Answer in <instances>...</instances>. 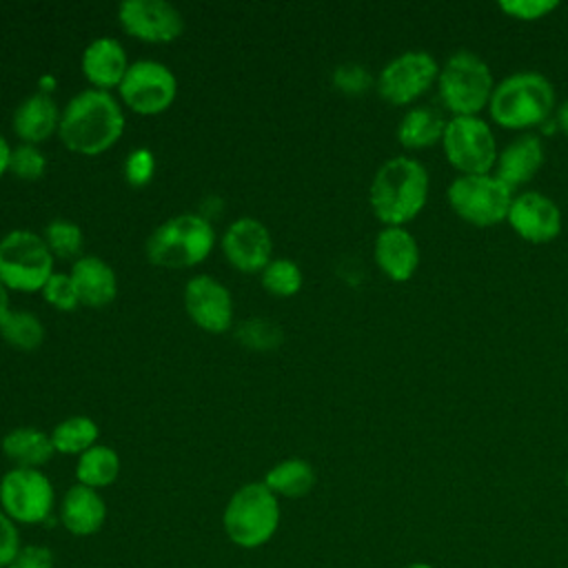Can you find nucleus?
Here are the masks:
<instances>
[{
	"mask_svg": "<svg viewBox=\"0 0 568 568\" xmlns=\"http://www.w3.org/2000/svg\"><path fill=\"white\" fill-rule=\"evenodd\" d=\"M448 202L462 220L475 226H493L508 217L513 189L495 173L459 175L448 186Z\"/></svg>",
	"mask_w": 568,
	"mask_h": 568,
	"instance_id": "nucleus-8",
	"label": "nucleus"
},
{
	"mask_svg": "<svg viewBox=\"0 0 568 568\" xmlns=\"http://www.w3.org/2000/svg\"><path fill=\"white\" fill-rule=\"evenodd\" d=\"M557 124L561 131L568 133V100L557 109Z\"/></svg>",
	"mask_w": 568,
	"mask_h": 568,
	"instance_id": "nucleus-39",
	"label": "nucleus"
},
{
	"mask_svg": "<svg viewBox=\"0 0 568 568\" xmlns=\"http://www.w3.org/2000/svg\"><path fill=\"white\" fill-rule=\"evenodd\" d=\"M2 453L16 462V468H38L53 457L55 448L51 444V435L22 426L4 435Z\"/></svg>",
	"mask_w": 568,
	"mask_h": 568,
	"instance_id": "nucleus-23",
	"label": "nucleus"
},
{
	"mask_svg": "<svg viewBox=\"0 0 568 568\" xmlns=\"http://www.w3.org/2000/svg\"><path fill=\"white\" fill-rule=\"evenodd\" d=\"M446 122L430 106H413L404 113L397 126V138L408 149H424L435 142H442Z\"/></svg>",
	"mask_w": 568,
	"mask_h": 568,
	"instance_id": "nucleus-24",
	"label": "nucleus"
},
{
	"mask_svg": "<svg viewBox=\"0 0 568 568\" xmlns=\"http://www.w3.org/2000/svg\"><path fill=\"white\" fill-rule=\"evenodd\" d=\"M126 69V53L115 38H98L82 53V71L100 91L120 87Z\"/></svg>",
	"mask_w": 568,
	"mask_h": 568,
	"instance_id": "nucleus-19",
	"label": "nucleus"
},
{
	"mask_svg": "<svg viewBox=\"0 0 568 568\" xmlns=\"http://www.w3.org/2000/svg\"><path fill=\"white\" fill-rule=\"evenodd\" d=\"M60 111L49 93H33L13 113V131L27 144L47 140L60 126Z\"/></svg>",
	"mask_w": 568,
	"mask_h": 568,
	"instance_id": "nucleus-21",
	"label": "nucleus"
},
{
	"mask_svg": "<svg viewBox=\"0 0 568 568\" xmlns=\"http://www.w3.org/2000/svg\"><path fill=\"white\" fill-rule=\"evenodd\" d=\"M124 131V115L109 91H80L62 111L60 140L75 153L98 155L111 149Z\"/></svg>",
	"mask_w": 568,
	"mask_h": 568,
	"instance_id": "nucleus-1",
	"label": "nucleus"
},
{
	"mask_svg": "<svg viewBox=\"0 0 568 568\" xmlns=\"http://www.w3.org/2000/svg\"><path fill=\"white\" fill-rule=\"evenodd\" d=\"M71 280L75 284L80 302L87 306H106L118 291L113 268L95 255L75 260L71 268Z\"/></svg>",
	"mask_w": 568,
	"mask_h": 568,
	"instance_id": "nucleus-22",
	"label": "nucleus"
},
{
	"mask_svg": "<svg viewBox=\"0 0 568 568\" xmlns=\"http://www.w3.org/2000/svg\"><path fill=\"white\" fill-rule=\"evenodd\" d=\"M226 537L240 548L264 546L277 530L280 504L264 481H253L233 493L222 515Z\"/></svg>",
	"mask_w": 568,
	"mask_h": 568,
	"instance_id": "nucleus-4",
	"label": "nucleus"
},
{
	"mask_svg": "<svg viewBox=\"0 0 568 568\" xmlns=\"http://www.w3.org/2000/svg\"><path fill=\"white\" fill-rule=\"evenodd\" d=\"M448 162L462 175L490 173L497 162L493 129L479 115H453L442 135Z\"/></svg>",
	"mask_w": 568,
	"mask_h": 568,
	"instance_id": "nucleus-9",
	"label": "nucleus"
},
{
	"mask_svg": "<svg viewBox=\"0 0 568 568\" xmlns=\"http://www.w3.org/2000/svg\"><path fill=\"white\" fill-rule=\"evenodd\" d=\"M213 226L195 213H182L160 224L146 240V257L155 266L184 268L200 264L213 248Z\"/></svg>",
	"mask_w": 568,
	"mask_h": 568,
	"instance_id": "nucleus-5",
	"label": "nucleus"
},
{
	"mask_svg": "<svg viewBox=\"0 0 568 568\" xmlns=\"http://www.w3.org/2000/svg\"><path fill=\"white\" fill-rule=\"evenodd\" d=\"M335 84L346 93H362L371 87V73L362 64H342L335 69Z\"/></svg>",
	"mask_w": 568,
	"mask_h": 568,
	"instance_id": "nucleus-35",
	"label": "nucleus"
},
{
	"mask_svg": "<svg viewBox=\"0 0 568 568\" xmlns=\"http://www.w3.org/2000/svg\"><path fill=\"white\" fill-rule=\"evenodd\" d=\"M566 484H568V473H566Z\"/></svg>",
	"mask_w": 568,
	"mask_h": 568,
	"instance_id": "nucleus-42",
	"label": "nucleus"
},
{
	"mask_svg": "<svg viewBox=\"0 0 568 568\" xmlns=\"http://www.w3.org/2000/svg\"><path fill=\"white\" fill-rule=\"evenodd\" d=\"M555 106L552 82L537 71H517L495 84L488 111L504 129L541 124Z\"/></svg>",
	"mask_w": 568,
	"mask_h": 568,
	"instance_id": "nucleus-3",
	"label": "nucleus"
},
{
	"mask_svg": "<svg viewBox=\"0 0 568 568\" xmlns=\"http://www.w3.org/2000/svg\"><path fill=\"white\" fill-rule=\"evenodd\" d=\"M439 64L428 51H404L395 55L377 78V93L390 104H408L437 82Z\"/></svg>",
	"mask_w": 568,
	"mask_h": 568,
	"instance_id": "nucleus-12",
	"label": "nucleus"
},
{
	"mask_svg": "<svg viewBox=\"0 0 568 568\" xmlns=\"http://www.w3.org/2000/svg\"><path fill=\"white\" fill-rule=\"evenodd\" d=\"M44 166H47V160L33 144L22 142L11 151L9 169L20 180H38L44 173Z\"/></svg>",
	"mask_w": 568,
	"mask_h": 568,
	"instance_id": "nucleus-31",
	"label": "nucleus"
},
{
	"mask_svg": "<svg viewBox=\"0 0 568 568\" xmlns=\"http://www.w3.org/2000/svg\"><path fill=\"white\" fill-rule=\"evenodd\" d=\"M184 306L191 320L209 333H222L231 326V293L211 275H195L189 280L184 288Z\"/></svg>",
	"mask_w": 568,
	"mask_h": 568,
	"instance_id": "nucleus-14",
	"label": "nucleus"
},
{
	"mask_svg": "<svg viewBox=\"0 0 568 568\" xmlns=\"http://www.w3.org/2000/svg\"><path fill=\"white\" fill-rule=\"evenodd\" d=\"M428 200V171L422 162L397 155L386 160L371 184V206L386 226L410 222Z\"/></svg>",
	"mask_w": 568,
	"mask_h": 568,
	"instance_id": "nucleus-2",
	"label": "nucleus"
},
{
	"mask_svg": "<svg viewBox=\"0 0 568 568\" xmlns=\"http://www.w3.org/2000/svg\"><path fill=\"white\" fill-rule=\"evenodd\" d=\"M42 295L51 306H55L60 311H73L80 302L71 275H62V273H53L47 280V284L42 288Z\"/></svg>",
	"mask_w": 568,
	"mask_h": 568,
	"instance_id": "nucleus-32",
	"label": "nucleus"
},
{
	"mask_svg": "<svg viewBox=\"0 0 568 568\" xmlns=\"http://www.w3.org/2000/svg\"><path fill=\"white\" fill-rule=\"evenodd\" d=\"M262 286L280 297H288L302 286V271L291 260H271L262 271Z\"/></svg>",
	"mask_w": 568,
	"mask_h": 568,
	"instance_id": "nucleus-29",
	"label": "nucleus"
},
{
	"mask_svg": "<svg viewBox=\"0 0 568 568\" xmlns=\"http://www.w3.org/2000/svg\"><path fill=\"white\" fill-rule=\"evenodd\" d=\"M118 473H120L118 453L113 448L100 446V444L84 450L75 466L78 484L89 486V488H104V486L113 484Z\"/></svg>",
	"mask_w": 568,
	"mask_h": 568,
	"instance_id": "nucleus-26",
	"label": "nucleus"
},
{
	"mask_svg": "<svg viewBox=\"0 0 568 568\" xmlns=\"http://www.w3.org/2000/svg\"><path fill=\"white\" fill-rule=\"evenodd\" d=\"M7 311H9V297H7L4 284L0 282V320L7 315Z\"/></svg>",
	"mask_w": 568,
	"mask_h": 568,
	"instance_id": "nucleus-40",
	"label": "nucleus"
},
{
	"mask_svg": "<svg viewBox=\"0 0 568 568\" xmlns=\"http://www.w3.org/2000/svg\"><path fill=\"white\" fill-rule=\"evenodd\" d=\"M499 9L517 20H539L557 9V0H501Z\"/></svg>",
	"mask_w": 568,
	"mask_h": 568,
	"instance_id": "nucleus-33",
	"label": "nucleus"
},
{
	"mask_svg": "<svg viewBox=\"0 0 568 568\" xmlns=\"http://www.w3.org/2000/svg\"><path fill=\"white\" fill-rule=\"evenodd\" d=\"M222 248L226 260L244 273H257L264 271L266 264L271 262V235L266 226L253 217H242L235 220L224 237H222Z\"/></svg>",
	"mask_w": 568,
	"mask_h": 568,
	"instance_id": "nucleus-16",
	"label": "nucleus"
},
{
	"mask_svg": "<svg viewBox=\"0 0 568 568\" xmlns=\"http://www.w3.org/2000/svg\"><path fill=\"white\" fill-rule=\"evenodd\" d=\"M2 513L20 524H40L51 515L53 486L38 468H13L0 479Z\"/></svg>",
	"mask_w": 568,
	"mask_h": 568,
	"instance_id": "nucleus-10",
	"label": "nucleus"
},
{
	"mask_svg": "<svg viewBox=\"0 0 568 568\" xmlns=\"http://www.w3.org/2000/svg\"><path fill=\"white\" fill-rule=\"evenodd\" d=\"M104 517H106V506L95 488L75 484L64 493L62 506H60V519L71 535L87 537L98 532L104 524Z\"/></svg>",
	"mask_w": 568,
	"mask_h": 568,
	"instance_id": "nucleus-18",
	"label": "nucleus"
},
{
	"mask_svg": "<svg viewBox=\"0 0 568 568\" xmlns=\"http://www.w3.org/2000/svg\"><path fill=\"white\" fill-rule=\"evenodd\" d=\"M20 548V535L13 519L0 510V568H9Z\"/></svg>",
	"mask_w": 568,
	"mask_h": 568,
	"instance_id": "nucleus-36",
	"label": "nucleus"
},
{
	"mask_svg": "<svg viewBox=\"0 0 568 568\" xmlns=\"http://www.w3.org/2000/svg\"><path fill=\"white\" fill-rule=\"evenodd\" d=\"M375 262L390 280H410L419 264L417 240L404 226H384L375 237Z\"/></svg>",
	"mask_w": 568,
	"mask_h": 568,
	"instance_id": "nucleus-17",
	"label": "nucleus"
},
{
	"mask_svg": "<svg viewBox=\"0 0 568 568\" xmlns=\"http://www.w3.org/2000/svg\"><path fill=\"white\" fill-rule=\"evenodd\" d=\"M0 335L13 348L33 351L42 344L44 328L33 313L7 311V315L0 320Z\"/></svg>",
	"mask_w": 568,
	"mask_h": 568,
	"instance_id": "nucleus-28",
	"label": "nucleus"
},
{
	"mask_svg": "<svg viewBox=\"0 0 568 568\" xmlns=\"http://www.w3.org/2000/svg\"><path fill=\"white\" fill-rule=\"evenodd\" d=\"M406 568H433L430 564H424V561H415V564H408Z\"/></svg>",
	"mask_w": 568,
	"mask_h": 568,
	"instance_id": "nucleus-41",
	"label": "nucleus"
},
{
	"mask_svg": "<svg viewBox=\"0 0 568 568\" xmlns=\"http://www.w3.org/2000/svg\"><path fill=\"white\" fill-rule=\"evenodd\" d=\"M124 175L131 186H144L153 178V153L138 149L126 158Z\"/></svg>",
	"mask_w": 568,
	"mask_h": 568,
	"instance_id": "nucleus-34",
	"label": "nucleus"
},
{
	"mask_svg": "<svg viewBox=\"0 0 568 568\" xmlns=\"http://www.w3.org/2000/svg\"><path fill=\"white\" fill-rule=\"evenodd\" d=\"M9 158H11V149H9L7 140L0 135V175L9 169Z\"/></svg>",
	"mask_w": 568,
	"mask_h": 568,
	"instance_id": "nucleus-38",
	"label": "nucleus"
},
{
	"mask_svg": "<svg viewBox=\"0 0 568 568\" xmlns=\"http://www.w3.org/2000/svg\"><path fill=\"white\" fill-rule=\"evenodd\" d=\"M53 561H55V557L47 546L29 544L18 550V555L13 557L9 568H53Z\"/></svg>",
	"mask_w": 568,
	"mask_h": 568,
	"instance_id": "nucleus-37",
	"label": "nucleus"
},
{
	"mask_svg": "<svg viewBox=\"0 0 568 568\" xmlns=\"http://www.w3.org/2000/svg\"><path fill=\"white\" fill-rule=\"evenodd\" d=\"M439 95L453 115H477L488 106L495 80L490 67L473 51H455L437 75Z\"/></svg>",
	"mask_w": 568,
	"mask_h": 568,
	"instance_id": "nucleus-6",
	"label": "nucleus"
},
{
	"mask_svg": "<svg viewBox=\"0 0 568 568\" xmlns=\"http://www.w3.org/2000/svg\"><path fill=\"white\" fill-rule=\"evenodd\" d=\"M175 75L169 67L155 60H140L129 64L120 82V95L124 104L142 115L166 111L175 100Z\"/></svg>",
	"mask_w": 568,
	"mask_h": 568,
	"instance_id": "nucleus-11",
	"label": "nucleus"
},
{
	"mask_svg": "<svg viewBox=\"0 0 568 568\" xmlns=\"http://www.w3.org/2000/svg\"><path fill=\"white\" fill-rule=\"evenodd\" d=\"M497 178L506 182L510 189L526 184L544 164V144L537 135L526 133L515 138L499 155H497Z\"/></svg>",
	"mask_w": 568,
	"mask_h": 568,
	"instance_id": "nucleus-20",
	"label": "nucleus"
},
{
	"mask_svg": "<svg viewBox=\"0 0 568 568\" xmlns=\"http://www.w3.org/2000/svg\"><path fill=\"white\" fill-rule=\"evenodd\" d=\"M118 18L129 36L144 42H171L184 27L180 11L164 0H124Z\"/></svg>",
	"mask_w": 568,
	"mask_h": 568,
	"instance_id": "nucleus-13",
	"label": "nucleus"
},
{
	"mask_svg": "<svg viewBox=\"0 0 568 568\" xmlns=\"http://www.w3.org/2000/svg\"><path fill=\"white\" fill-rule=\"evenodd\" d=\"M264 484L275 497H304L315 486V470L304 459H284L266 473Z\"/></svg>",
	"mask_w": 568,
	"mask_h": 568,
	"instance_id": "nucleus-25",
	"label": "nucleus"
},
{
	"mask_svg": "<svg viewBox=\"0 0 568 568\" xmlns=\"http://www.w3.org/2000/svg\"><path fill=\"white\" fill-rule=\"evenodd\" d=\"M53 275V255L33 231H11L0 240V282L4 288L33 293L42 291Z\"/></svg>",
	"mask_w": 568,
	"mask_h": 568,
	"instance_id": "nucleus-7",
	"label": "nucleus"
},
{
	"mask_svg": "<svg viewBox=\"0 0 568 568\" xmlns=\"http://www.w3.org/2000/svg\"><path fill=\"white\" fill-rule=\"evenodd\" d=\"M44 242L51 255L58 257H75L82 248V231L78 224L69 220H53L44 229Z\"/></svg>",
	"mask_w": 568,
	"mask_h": 568,
	"instance_id": "nucleus-30",
	"label": "nucleus"
},
{
	"mask_svg": "<svg viewBox=\"0 0 568 568\" xmlns=\"http://www.w3.org/2000/svg\"><path fill=\"white\" fill-rule=\"evenodd\" d=\"M98 439V426L89 417H69L60 422L51 433V444L58 453L64 455H82L91 446H95Z\"/></svg>",
	"mask_w": 568,
	"mask_h": 568,
	"instance_id": "nucleus-27",
	"label": "nucleus"
},
{
	"mask_svg": "<svg viewBox=\"0 0 568 568\" xmlns=\"http://www.w3.org/2000/svg\"><path fill=\"white\" fill-rule=\"evenodd\" d=\"M506 220L510 222V226L519 237L535 244L550 242L561 231L559 206L539 191H526L513 197Z\"/></svg>",
	"mask_w": 568,
	"mask_h": 568,
	"instance_id": "nucleus-15",
	"label": "nucleus"
}]
</instances>
